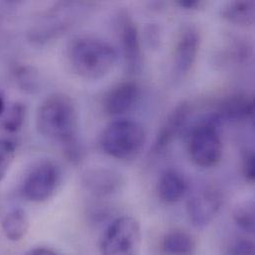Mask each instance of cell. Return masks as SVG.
<instances>
[{"instance_id":"44dd1931","label":"cell","mask_w":255,"mask_h":255,"mask_svg":"<svg viewBox=\"0 0 255 255\" xmlns=\"http://www.w3.org/2000/svg\"><path fill=\"white\" fill-rule=\"evenodd\" d=\"M25 117L26 107L21 103H16L10 108L9 112L7 113L3 121L2 127L8 132H17L22 128L25 121Z\"/></svg>"},{"instance_id":"3957f363","label":"cell","mask_w":255,"mask_h":255,"mask_svg":"<svg viewBox=\"0 0 255 255\" xmlns=\"http://www.w3.org/2000/svg\"><path fill=\"white\" fill-rule=\"evenodd\" d=\"M222 125V120L214 113L198 122L191 130L188 151L197 166L210 168L220 163L223 156Z\"/></svg>"},{"instance_id":"277c9868","label":"cell","mask_w":255,"mask_h":255,"mask_svg":"<svg viewBox=\"0 0 255 255\" xmlns=\"http://www.w3.org/2000/svg\"><path fill=\"white\" fill-rule=\"evenodd\" d=\"M146 142V132L137 122L120 119L111 123L102 136L105 152L118 160H131L138 156Z\"/></svg>"},{"instance_id":"484cf974","label":"cell","mask_w":255,"mask_h":255,"mask_svg":"<svg viewBox=\"0 0 255 255\" xmlns=\"http://www.w3.org/2000/svg\"><path fill=\"white\" fill-rule=\"evenodd\" d=\"M177 4L181 8H185L188 10H195L200 8V6L202 5V2L197 0H180V1H177Z\"/></svg>"},{"instance_id":"30bf717a","label":"cell","mask_w":255,"mask_h":255,"mask_svg":"<svg viewBox=\"0 0 255 255\" xmlns=\"http://www.w3.org/2000/svg\"><path fill=\"white\" fill-rule=\"evenodd\" d=\"M192 112L189 102L178 104L168 115L156 136L153 151L157 154L168 148L184 129Z\"/></svg>"},{"instance_id":"8fae6325","label":"cell","mask_w":255,"mask_h":255,"mask_svg":"<svg viewBox=\"0 0 255 255\" xmlns=\"http://www.w3.org/2000/svg\"><path fill=\"white\" fill-rule=\"evenodd\" d=\"M122 46L128 74H140L143 66L140 35L136 24L128 16H126L122 26Z\"/></svg>"},{"instance_id":"7c38bea8","label":"cell","mask_w":255,"mask_h":255,"mask_svg":"<svg viewBox=\"0 0 255 255\" xmlns=\"http://www.w3.org/2000/svg\"><path fill=\"white\" fill-rule=\"evenodd\" d=\"M222 122L241 123L253 120L255 115V99L247 94H235L225 98L216 113Z\"/></svg>"},{"instance_id":"ba28073f","label":"cell","mask_w":255,"mask_h":255,"mask_svg":"<svg viewBox=\"0 0 255 255\" xmlns=\"http://www.w3.org/2000/svg\"><path fill=\"white\" fill-rule=\"evenodd\" d=\"M78 5L71 2L59 4L45 17L43 23L32 31L31 39L37 43H45L65 33L79 16Z\"/></svg>"},{"instance_id":"d4e9b609","label":"cell","mask_w":255,"mask_h":255,"mask_svg":"<svg viewBox=\"0 0 255 255\" xmlns=\"http://www.w3.org/2000/svg\"><path fill=\"white\" fill-rule=\"evenodd\" d=\"M243 174L248 182L254 183L255 179V157L254 151H248L244 157Z\"/></svg>"},{"instance_id":"603a6c76","label":"cell","mask_w":255,"mask_h":255,"mask_svg":"<svg viewBox=\"0 0 255 255\" xmlns=\"http://www.w3.org/2000/svg\"><path fill=\"white\" fill-rule=\"evenodd\" d=\"M145 42L147 43L148 47L152 50H157L161 46L162 42V33L161 28L158 24L151 23L145 27L144 30Z\"/></svg>"},{"instance_id":"ac0fdd59","label":"cell","mask_w":255,"mask_h":255,"mask_svg":"<svg viewBox=\"0 0 255 255\" xmlns=\"http://www.w3.org/2000/svg\"><path fill=\"white\" fill-rule=\"evenodd\" d=\"M2 231L5 238L13 243L20 242L27 234L29 221L25 211L14 209L9 212L2 220Z\"/></svg>"},{"instance_id":"e0dca14e","label":"cell","mask_w":255,"mask_h":255,"mask_svg":"<svg viewBox=\"0 0 255 255\" xmlns=\"http://www.w3.org/2000/svg\"><path fill=\"white\" fill-rule=\"evenodd\" d=\"M222 17L239 26H251L255 23V4L253 0L233 1L221 10Z\"/></svg>"},{"instance_id":"6da1fadb","label":"cell","mask_w":255,"mask_h":255,"mask_svg":"<svg viewBox=\"0 0 255 255\" xmlns=\"http://www.w3.org/2000/svg\"><path fill=\"white\" fill-rule=\"evenodd\" d=\"M36 125L47 139L64 147L71 161H79L81 148L78 142L79 115L74 101L65 94H53L40 106Z\"/></svg>"},{"instance_id":"8992f818","label":"cell","mask_w":255,"mask_h":255,"mask_svg":"<svg viewBox=\"0 0 255 255\" xmlns=\"http://www.w3.org/2000/svg\"><path fill=\"white\" fill-rule=\"evenodd\" d=\"M61 180L60 167L52 161H43L27 174L22 184V196L32 203L46 202L54 196Z\"/></svg>"},{"instance_id":"d6986e66","label":"cell","mask_w":255,"mask_h":255,"mask_svg":"<svg viewBox=\"0 0 255 255\" xmlns=\"http://www.w3.org/2000/svg\"><path fill=\"white\" fill-rule=\"evenodd\" d=\"M234 222L242 231L254 234L255 228V204L245 202L239 205L234 212Z\"/></svg>"},{"instance_id":"ffe728a7","label":"cell","mask_w":255,"mask_h":255,"mask_svg":"<svg viewBox=\"0 0 255 255\" xmlns=\"http://www.w3.org/2000/svg\"><path fill=\"white\" fill-rule=\"evenodd\" d=\"M18 87L27 94H34L39 90V73L32 66H21L15 73Z\"/></svg>"},{"instance_id":"52a82bcc","label":"cell","mask_w":255,"mask_h":255,"mask_svg":"<svg viewBox=\"0 0 255 255\" xmlns=\"http://www.w3.org/2000/svg\"><path fill=\"white\" fill-rule=\"evenodd\" d=\"M224 203L223 195L215 187H205L195 192L187 203V214L190 222L196 228L210 225Z\"/></svg>"},{"instance_id":"7a4b0ae2","label":"cell","mask_w":255,"mask_h":255,"mask_svg":"<svg viewBox=\"0 0 255 255\" xmlns=\"http://www.w3.org/2000/svg\"><path fill=\"white\" fill-rule=\"evenodd\" d=\"M72 70L86 80H100L109 75L117 62L116 49L107 41L91 36L74 39L67 51Z\"/></svg>"},{"instance_id":"5b68a950","label":"cell","mask_w":255,"mask_h":255,"mask_svg":"<svg viewBox=\"0 0 255 255\" xmlns=\"http://www.w3.org/2000/svg\"><path fill=\"white\" fill-rule=\"evenodd\" d=\"M141 227L130 216L114 220L101 240L102 255H138L141 246Z\"/></svg>"},{"instance_id":"4316f807","label":"cell","mask_w":255,"mask_h":255,"mask_svg":"<svg viewBox=\"0 0 255 255\" xmlns=\"http://www.w3.org/2000/svg\"><path fill=\"white\" fill-rule=\"evenodd\" d=\"M27 255H60L54 250H51L49 248H37L33 251H31Z\"/></svg>"},{"instance_id":"2e32d148","label":"cell","mask_w":255,"mask_h":255,"mask_svg":"<svg viewBox=\"0 0 255 255\" xmlns=\"http://www.w3.org/2000/svg\"><path fill=\"white\" fill-rule=\"evenodd\" d=\"M161 250L165 255H191L196 250V242L187 232L175 230L164 236Z\"/></svg>"},{"instance_id":"5bb4252c","label":"cell","mask_w":255,"mask_h":255,"mask_svg":"<svg viewBox=\"0 0 255 255\" xmlns=\"http://www.w3.org/2000/svg\"><path fill=\"white\" fill-rule=\"evenodd\" d=\"M139 96L140 88L135 82H124L114 88L107 96L106 111L110 116H121L128 113L137 103Z\"/></svg>"},{"instance_id":"cb8c5ba5","label":"cell","mask_w":255,"mask_h":255,"mask_svg":"<svg viewBox=\"0 0 255 255\" xmlns=\"http://www.w3.org/2000/svg\"><path fill=\"white\" fill-rule=\"evenodd\" d=\"M255 243L246 238H239L231 245L229 255H255Z\"/></svg>"},{"instance_id":"9a60e30c","label":"cell","mask_w":255,"mask_h":255,"mask_svg":"<svg viewBox=\"0 0 255 255\" xmlns=\"http://www.w3.org/2000/svg\"><path fill=\"white\" fill-rule=\"evenodd\" d=\"M188 191L185 177L176 170L165 171L158 182L157 192L160 200L172 205L181 201Z\"/></svg>"},{"instance_id":"7402d4cb","label":"cell","mask_w":255,"mask_h":255,"mask_svg":"<svg viewBox=\"0 0 255 255\" xmlns=\"http://www.w3.org/2000/svg\"><path fill=\"white\" fill-rule=\"evenodd\" d=\"M15 155V142L9 139L0 138V182L6 177Z\"/></svg>"},{"instance_id":"83f0119b","label":"cell","mask_w":255,"mask_h":255,"mask_svg":"<svg viewBox=\"0 0 255 255\" xmlns=\"http://www.w3.org/2000/svg\"><path fill=\"white\" fill-rule=\"evenodd\" d=\"M3 111H4V102H3V100H2V98L0 97V116L2 115V113H3Z\"/></svg>"},{"instance_id":"4fadbf2b","label":"cell","mask_w":255,"mask_h":255,"mask_svg":"<svg viewBox=\"0 0 255 255\" xmlns=\"http://www.w3.org/2000/svg\"><path fill=\"white\" fill-rule=\"evenodd\" d=\"M84 186L90 193L106 197L118 193L124 186L123 176L114 170L97 169L87 172L83 178Z\"/></svg>"},{"instance_id":"9c48e42d","label":"cell","mask_w":255,"mask_h":255,"mask_svg":"<svg viewBox=\"0 0 255 255\" xmlns=\"http://www.w3.org/2000/svg\"><path fill=\"white\" fill-rule=\"evenodd\" d=\"M201 45V36L194 26L185 28L175 46L173 57V74L176 80H184L192 71Z\"/></svg>"}]
</instances>
